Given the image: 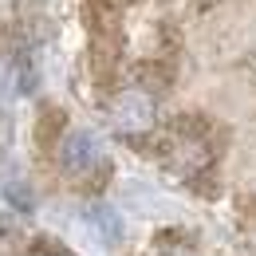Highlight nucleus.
<instances>
[{"label": "nucleus", "mask_w": 256, "mask_h": 256, "mask_svg": "<svg viewBox=\"0 0 256 256\" xmlns=\"http://www.w3.org/2000/svg\"><path fill=\"white\" fill-rule=\"evenodd\" d=\"M12 252H16V244H12V240L0 232V256H12Z\"/></svg>", "instance_id": "5"}, {"label": "nucleus", "mask_w": 256, "mask_h": 256, "mask_svg": "<svg viewBox=\"0 0 256 256\" xmlns=\"http://www.w3.org/2000/svg\"><path fill=\"white\" fill-rule=\"evenodd\" d=\"M106 114H110V126L118 130V134L138 138V134L154 130V95L142 91V87H126V91H118V95L110 98Z\"/></svg>", "instance_id": "2"}, {"label": "nucleus", "mask_w": 256, "mask_h": 256, "mask_svg": "<svg viewBox=\"0 0 256 256\" xmlns=\"http://www.w3.org/2000/svg\"><path fill=\"white\" fill-rule=\"evenodd\" d=\"M60 166H64L67 178H87L102 166V154H98V142L87 134V130H67L64 142H60Z\"/></svg>", "instance_id": "3"}, {"label": "nucleus", "mask_w": 256, "mask_h": 256, "mask_svg": "<svg viewBox=\"0 0 256 256\" xmlns=\"http://www.w3.org/2000/svg\"><path fill=\"white\" fill-rule=\"evenodd\" d=\"M8 71H12V87L16 91H36V83H40V67H36V56L24 48V44H16L12 48V60H8Z\"/></svg>", "instance_id": "4"}, {"label": "nucleus", "mask_w": 256, "mask_h": 256, "mask_svg": "<svg viewBox=\"0 0 256 256\" xmlns=\"http://www.w3.org/2000/svg\"><path fill=\"white\" fill-rule=\"evenodd\" d=\"M205 130H209V122H201V118H178L166 138L170 166H178L182 174H201L217 154V146L205 138Z\"/></svg>", "instance_id": "1"}, {"label": "nucleus", "mask_w": 256, "mask_h": 256, "mask_svg": "<svg viewBox=\"0 0 256 256\" xmlns=\"http://www.w3.org/2000/svg\"><path fill=\"white\" fill-rule=\"evenodd\" d=\"M154 256H186V252H178V248H162V252H154Z\"/></svg>", "instance_id": "6"}]
</instances>
